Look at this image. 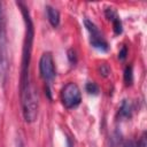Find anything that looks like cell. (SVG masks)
Segmentation results:
<instances>
[{"instance_id": "4", "label": "cell", "mask_w": 147, "mask_h": 147, "mask_svg": "<svg viewBox=\"0 0 147 147\" xmlns=\"http://www.w3.org/2000/svg\"><path fill=\"white\" fill-rule=\"evenodd\" d=\"M84 25L90 33V42H91L92 47L100 52H107L109 49V45H108L107 40L105 39L103 34L100 32L99 28L88 18L84 20Z\"/></svg>"}, {"instance_id": "15", "label": "cell", "mask_w": 147, "mask_h": 147, "mask_svg": "<svg viewBox=\"0 0 147 147\" xmlns=\"http://www.w3.org/2000/svg\"><path fill=\"white\" fill-rule=\"evenodd\" d=\"M108 74H109V68H108V65L107 64H101V67H100V75H102V76H108Z\"/></svg>"}, {"instance_id": "7", "label": "cell", "mask_w": 147, "mask_h": 147, "mask_svg": "<svg viewBox=\"0 0 147 147\" xmlns=\"http://www.w3.org/2000/svg\"><path fill=\"white\" fill-rule=\"evenodd\" d=\"M46 9V14H47V18L48 22L51 23V25L53 28H57L60 25V13L57 9H55L54 7H52L51 5H47L45 7Z\"/></svg>"}, {"instance_id": "16", "label": "cell", "mask_w": 147, "mask_h": 147, "mask_svg": "<svg viewBox=\"0 0 147 147\" xmlns=\"http://www.w3.org/2000/svg\"><path fill=\"white\" fill-rule=\"evenodd\" d=\"M122 147H137V142L134 140H127L123 144Z\"/></svg>"}, {"instance_id": "8", "label": "cell", "mask_w": 147, "mask_h": 147, "mask_svg": "<svg viewBox=\"0 0 147 147\" xmlns=\"http://www.w3.org/2000/svg\"><path fill=\"white\" fill-rule=\"evenodd\" d=\"M132 105L129 100H123L121 107H119V116L122 118H130L132 116Z\"/></svg>"}, {"instance_id": "9", "label": "cell", "mask_w": 147, "mask_h": 147, "mask_svg": "<svg viewBox=\"0 0 147 147\" xmlns=\"http://www.w3.org/2000/svg\"><path fill=\"white\" fill-rule=\"evenodd\" d=\"M124 82L126 85H131L133 82V70L132 65H127L124 70Z\"/></svg>"}, {"instance_id": "14", "label": "cell", "mask_w": 147, "mask_h": 147, "mask_svg": "<svg viewBox=\"0 0 147 147\" xmlns=\"http://www.w3.org/2000/svg\"><path fill=\"white\" fill-rule=\"evenodd\" d=\"M146 146H147V144H146V132H144L140 140L137 142V147H146Z\"/></svg>"}, {"instance_id": "3", "label": "cell", "mask_w": 147, "mask_h": 147, "mask_svg": "<svg viewBox=\"0 0 147 147\" xmlns=\"http://www.w3.org/2000/svg\"><path fill=\"white\" fill-rule=\"evenodd\" d=\"M61 101L67 109H74L82 102V93L77 84L68 83L61 91Z\"/></svg>"}, {"instance_id": "10", "label": "cell", "mask_w": 147, "mask_h": 147, "mask_svg": "<svg viewBox=\"0 0 147 147\" xmlns=\"http://www.w3.org/2000/svg\"><path fill=\"white\" fill-rule=\"evenodd\" d=\"M85 88H86V92L88 94H93V95L99 94V86L93 82H87L85 85Z\"/></svg>"}, {"instance_id": "13", "label": "cell", "mask_w": 147, "mask_h": 147, "mask_svg": "<svg viewBox=\"0 0 147 147\" xmlns=\"http://www.w3.org/2000/svg\"><path fill=\"white\" fill-rule=\"evenodd\" d=\"M126 55H127V49H126L125 46H123L122 49H121L119 53H118V59H119L121 61H124V60L126 59Z\"/></svg>"}, {"instance_id": "12", "label": "cell", "mask_w": 147, "mask_h": 147, "mask_svg": "<svg viewBox=\"0 0 147 147\" xmlns=\"http://www.w3.org/2000/svg\"><path fill=\"white\" fill-rule=\"evenodd\" d=\"M68 59L70 61V63L75 64L77 62V56H76V52L74 49H69L68 51Z\"/></svg>"}, {"instance_id": "5", "label": "cell", "mask_w": 147, "mask_h": 147, "mask_svg": "<svg viewBox=\"0 0 147 147\" xmlns=\"http://www.w3.org/2000/svg\"><path fill=\"white\" fill-rule=\"evenodd\" d=\"M39 72H40L41 78L47 84H49L55 77V65H54L52 53L46 52L41 55L39 60Z\"/></svg>"}, {"instance_id": "2", "label": "cell", "mask_w": 147, "mask_h": 147, "mask_svg": "<svg viewBox=\"0 0 147 147\" xmlns=\"http://www.w3.org/2000/svg\"><path fill=\"white\" fill-rule=\"evenodd\" d=\"M8 47L7 29L3 3L0 1V84L5 85L8 75Z\"/></svg>"}, {"instance_id": "1", "label": "cell", "mask_w": 147, "mask_h": 147, "mask_svg": "<svg viewBox=\"0 0 147 147\" xmlns=\"http://www.w3.org/2000/svg\"><path fill=\"white\" fill-rule=\"evenodd\" d=\"M17 5L21 9L25 24V34L23 41L21 76H20V95H21L22 115L26 123H33L38 116V94L30 77V63H31L34 29L28 7L23 2H17Z\"/></svg>"}, {"instance_id": "17", "label": "cell", "mask_w": 147, "mask_h": 147, "mask_svg": "<svg viewBox=\"0 0 147 147\" xmlns=\"http://www.w3.org/2000/svg\"><path fill=\"white\" fill-rule=\"evenodd\" d=\"M16 147H24V145H23V142H22L21 139L17 140V146H16Z\"/></svg>"}, {"instance_id": "6", "label": "cell", "mask_w": 147, "mask_h": 147, "mask_svg": "<svg viewBox=\"0 0 147 147\" xmlns=\"http://www.w3.org/2000/svg\"><path fill=\"white\" fill-rule=\"evenodd\" d=\"M105 15L108 18V21H110L113 23V29H114L115 34H121L123 32V26H122V22L118 17L117 13L113 8H106Z\"/></svg>"}, {"instance_id": "11", "label": "cell", "mask_w": 147, "mask_h": 147, "mask_svg": "<svg viewBox=\"0 0 147 147\" xmlns=\"http://www.w3.org/2000/svg\"><path fill=\"white\" fill-rule=\"evenodd\" d=\"M121 134L118 132H115L113 138H111V147H122L123 146V142H122V139H121Z\"/></svg>"}]
</instances>
